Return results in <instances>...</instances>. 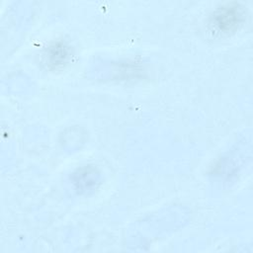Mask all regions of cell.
Returning <instances> with one entry per match:
<instances>
[{
    "label": "cell",
    "mask_w": 253,
    "mask_h": 253,
    "mask_svg": "<svg viewBox=\"0 0 253 253\" xmlns=\"http://www.w3.org/2000/svg\"><path fill=\"white\" fill-rule=\"evenodd\" d=\"M244 9L236 3L227 4L218 8L211 17V24L222 33L234 31L243 21Z\"/></svg>",
    "instance_id": "1"
},
{
    "label": "cell",
    "mask_w": 253,
    "mask_h": 253,
    "mask_svg": "<svg viewBox=\"0 0 253 253\" xmlns=\"http://www.w3.org/2000/svg\"><path fill=\"white\" fill-rule=\"evenodd\" d=\"M74 184L82 192L90 191L99 182V174L93 167H83L78 169L73 176Z\"/></svg>",
    "instance_id": "2"
},
{
    "label": "cell",
    "mask_w": 253,
    "mask_h": 253,
    "mask_svg": "<svg viewBox=\"0 0 253 253\" xmlns=\"http://www.w3.org/2000/svg\"><path fill=\"white\" fill-rule=\"evenodd\" d=\"M69 56L68 46L61 42H54L46 50V61L48 65L57 67L66 62Z\"/></svg>",
    "instance_id": "3"
}]
</instances>
